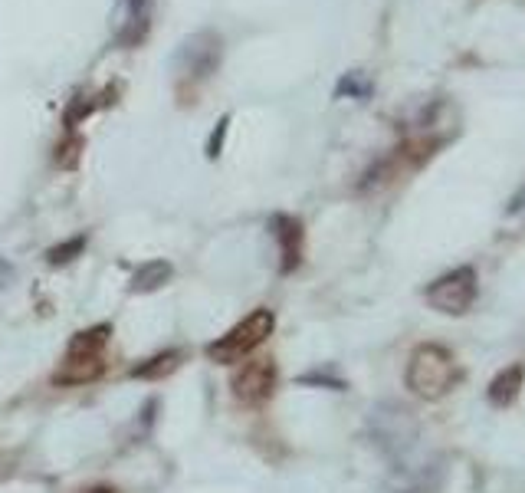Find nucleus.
Returning <instances> with one entry per match:
<instances>
[{
	"mask_svg": "<svg viewBox=\"0 0 525 493\" xmlns=\"http://www.w3.org/2000/svg\"><path fill=\"white\" fill-rule=\"evenodd\" d=\"M273 329H276L273 309H253L250 316H243L237 326L224 332V336L210 342L207 359L217 362V365H230V362L247 359L253 349H260L263 342L273 336Z\"/></svg>",
	"mask_w": 525,
	"mask_h": 493,
	"instance_id": "f03ea898",
	"label": "nucleus"
},
{
	"mask_svg": "<svg viewBox=\"0 0 525 493\" xmlns=\"http://www.w3.org/2000/svg\"><path fill=\"white\" fill-rule=\"evenodd\" d=\"M105 359L102 355H66L60 369L53 372V385H89L102 378Z\"/></svg>",
	"mask_w": 525,
	"mask_h": 493,
	"instance_id": "423d86ee",
	"label": "nucleus"
},
{
	"mask_svg": "<svg viewBox=\"0 0 525 493\" xmlns=\"http://www.w3.org/2000/svg\"><path fill=\"white\" fill-rule=\"evenodd\" d=\"M270 227H273V237L279 244V257H283L279 260V270L296 273L299 263H302V254H306V231H302V224L289 214H276Z\"/></svg>",
	"mask_w": 525,
	"mask_h": 493,
	"instance_id": "39448f33",
	"label": "nucleus"
},
{
	"mask_svg": "<svg viewBox=\"0 0 525 493\" xmlns=\"http://www.w3.org/2000/svg\"><path fill=\"white\" fill-rule=\"evenodd\" d=\"M276 385H279L276 362L273 359H253V362L243 365L237 375H233L230 392H233V398L240 401V405L260 408L276 395Z\"/></svg>",
	"mask_w": 525,
	"mask_h": 493,
	"instance_id": "20e7f679",
	"label": "nucleus"
},
{
	"mask_svg": "<svg viewBox=\"0 0 525 493\" xmlns=\"http://www.w3.org/2000/svg\"><path fill=\"white\" fill-rule=\"evenodd\" d=\"M174 267L168 260H148L132 273V293H155L165 283H171Z\"/></svg>",
	"mask_w": 525,
	"mask_h": 493,
	"instance_id": "6e6552de",
	"label": "nucleus"
},
{
	"mask_svg": "<svg viewBox=\"0 0 525 493\" xmlns=\"http://www.w3.org/2000/svg\"><path fill=\"white\" fill-rule=\"evenodd\" d=\"M109 336H112V326L109 323L89 326V329L76 332V336L69 339L66 355H102L105 346H109Z\"/></svg>",
	"mask_w": 525,
	"mask_h": 493,
	"instance_id": "1a4fd4ad",
	"label": "nucleus"
},
{
	"mask_svg": "<svg viewBox=\"0 0 525 493\" xmlns=\"http://www.w3.org/2000/svg\"><path fill=\"white\" fill-rule=\"evenodd\" d=\"M522 385H525V365H522V362L509 365V369H503L499 375H493V382H489V392H486V395H489V405H496V408L516 405Z\"/></svg>",
	"mask_w": 525,
	"mask_h": 493,
	"instance_id": "0eeeda50",
	"label": "nucleus"
},
{
	"mask_svg": "<svg viewBox=\"0 0 525 493\" xmlns=\"http://www.w3.org/2000/svg\"><path fill=\"white\" fill-rule=\"evenodd\" d=\"M178 365H181V352H158V355H151V359L138 362L132 369V378H148V382H155V378H168Z\"/></svg>",
	"mask_w": 525,
	"mask_h": 493,
	"instance_id": "9d476101",
	"label": "nucleus"
},
{
	"mask_svg": "<svg viewBox=\"0 0 525 493\" xmlns=\"http://www.w3.org/2000/svg\"><path fill=\"white\" fill-rule=\"evenodd\" d=\"M407 388L424 398V401H437L447 392H453L460 382V365L453 359L450 349L434 346V342H424L411 352V362H407Z\"/></svg>",
	"mask_w": 525,
	"mask_h": 493,
	"instance_id": "f257e3e1",
	"label": "nucleus"
},
{
	"mask_svg": "<svg viewBox=\"0 0 525 493\" xmlns=\"http://www.w3.org/2000/svg\"><path fill=\"white\" fill-rule=\"evenodd\" d=\"M476 293H480V286H476V270L457 267L430 283L424 296H427L430 309H437L443 316H466L470 306L476 303Z\"/></svg>",
	"mask_w": 525,
	"mask_h": 493,
	"instance_id": "7ed1b4c3",
	"label": "nucleus"
},
{
	"mask_svg": "<svg viewBox=\"0 0 525 493\" xmlns=\"http://www.w3.org/2000/svg\"><path fill=\"white\" fill-rule=\"evenodd\" d=\"M338 93H355V96H361V99H365V96L371 93V86H368V83H361L358 76H348L345 83L338 86Z\"/></svg>",
	"mask_w": 525,
	"mask_h": 493,
	"instance_id": "f8f14e48",
	"label": "nucleus"
},
{
	"mask_svg": "<svg viewBox=\"0 0 525 493\" xmlns=\"http://www.w3.org/2000/svg\"><path fill=\"white\" fill-rule=\"evenodd\" d=\"M83 250H86V237L79 234V237H73V240H66V244H56V247L46 250V260H50L53 267H63V263L76 260L79 254H83Z\"/></svg>",
	"mask_w": 525,
	"mask_h": 493,
	"instance_id": "9b49d317",
	"label": "nucleus"
},
{
	"mask_svg": "<svg viewBox=\"0 0 525 493\" xmlns=\"http://www.w3.org/2000/svg\"><path fill=\"white\" fill-rule=\"evenodd\" d=\"M83 493H119L115 487H105V484H99V487H89V490H83Z\"/></svg>",
	"mask_w": 525,
	"mask_h": 493,
	"instance_id": "ddd939ff",
	"label": "nucleus"
}]
</instances>
